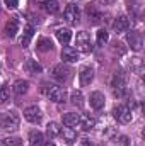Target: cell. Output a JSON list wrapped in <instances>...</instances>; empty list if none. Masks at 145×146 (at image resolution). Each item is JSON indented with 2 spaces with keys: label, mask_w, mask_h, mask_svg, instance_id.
Here are the masks:
<instances>
[{
  "label": "cell",
  "mask_w": 145,
  "mask_h": 146,
  "mask_svg": "<svg viewBox=\"0 0 145 146\" xmlns=\"http://www.w3.org/2000/svg\"><path fill=\"white\" fill-rule=\"evenodd\" d=\"M29 145L31 146H44V136L39 131H31L29 133Z\"/></svg>",
  "instance_id": "obj_20"
},
{
  "label": "cell",
  "mask_w": 145,
  "mask_h": 146,
  "mask_svg": "<svg viewBox=\"0 0 145 146\" xmlns=\"http://www.w3.org/2000/svg\"><path fill=\"white\" fill-rule=\"evenodd\" d=\"M60 134H63V138H65L67 141H73V139L77 138V134H75V131H73L72 127H63Z\"/></svg>",
  "instance_id": "obj_28"
},
{
  "label": "cell",
  "mask_w": 145,
  "mask_h": 146,
  "mask_svg": "<svg viewBox=\"0 0 145 146\" xmlns=\"http://www.w3.org/2000/svg\"><path fill=\"white\" fill-rule=\"evenodd\" d=\"M104 102H106V99H104V95L101 92H92L91 94V107L92 109L101 110L104 107Z\"/></svg>",
  "instance_id": "obj_12"
},
{
  "label": "cell",
  "mask_w": 145,
  "mask_h": 146,
  "mask_svg": "<svg viewBox=\"0 0 145 146\" xmlns=\"http://www.w3.org/2000/svg\"><path fill=\"white\" fill-rule=\"evenodd\" d=\"M51 75H53V78H55L56 82L63 83V82H67V80L70 78V68H68L67 65L60 63V65L53 66V70H51Z\"/></svg>",
  "instance_id": "obj_4"
},
{
  "label": "cell",
  "mask_w": 145,
  "mask_h": 146,
  "mask_svg": "<svg viewBox=\"0 0 145 146\" xmlns=\"http://www.w3.org/2000/svg\"><path fill=\"white\" fill-rule=\"evenodd\" d=\"M38 49L43 51V53H44V51H51V49H53V42H51L48 37H41V39L38 41Z\"/></svg>",
  "instance_id": "obj_25"
},
{
  "label": "cell",
  "mask_w": 145,
  "mask_h": 146,
  "mask_svg": "<svg viewBox=\"0 0 145 146\" xmlns=\"http://www.w3.org/2000/svg\"><path fill=\"white\" fill-rule=\"evenodd\" d=\"M87 15H89V22L94 24V26H97V24L103 22V14H101L96 7H92V5L87 7Z\"/></svg>",
  "instance_id": "obj_13"
},
{
  "label": "cell",
  "mask_w": 145,
  "mask_h": 146,
  "mask_svg": "<svg viewBox=\"0 0 145 146\" xmlns=\"http://www.w3.org/2000/svg\"><path fill=\"white\" fill-rule=\"evenodd\" d=\"M43 94H44L50 100H53V102H56V104H62V102L67 100L65 90H63L62 87H56V85H44V87H43Z\"/></svg>",
  "instance_id": "obj_1"
},
{
  "label": "cell",
  "mask_w": 145,
  "mask_h": 146,
  "mask_svg": "<svg viewBox=\"0 0 145 146\" xmlns=\"http://www.w3.org/2000/svg\"><path fill=\"white\" fill-rule=\"evenodd\" d=\"M72 104H73V106L82 107V104H84V95H82V92H80V90H73V92H72Z\"/></svg>",
  "instance_id": "obj_26"
},
{
  "label": "cell",
  "mask_w": 145,
  "mask_h": 146,
  "mask_svg": "<svg viewBox=\"0 0 145 146\" xmlns=\"http://www.w3.org/2000/svg\"><path fill=\"white\" fill-rule=\"evenodd\" d=\"M46 133H48V136H50V138H56V136H60L62 127H60V124H58V122H50V124H48V127H46Z\"/></svg>",
  "instance_id": "obj_24"
},
{
  "label": "cell",
  "mask_w": 145,
  "mask_h": 146,
  "mask_svg": "<svg viewBox=\"0 0 145 146\" xmlns=\"http://www.w3.org/2000/svg\"><path fill=\"white\" fill-rule=\"evenodd\" d=\"M3 2H5V7L10 9V10L17 9V5H19V0H3Z\"/></svg>",
  "instance_id": "obj_33"
},
{
  "label": "cell",
  "mask_w": 145,
  "mask_h": 146,
  "mask_svg": "<svg viewBox=\"0 0 145 146\" xmlns=\"http://www.w3.org/2000/svg\"><path fill=\"white\" fill-rule=\"evenodd\" d=\"M65 19L70 24H77L80 21V9L75 3H68L67 5V9H65Z\"/></svg>",
  "instance_id": "obj_8"
},
{
  "label": "cell",
  "mask_w": 145,
  "mask_h": 146,
  "mask_svg": "<svg viewBox=\"0 0 145 146\" xmlns=\"http://www.w3.org/2000/svg\"><path fill=\"white\" fill-rule=\"evenodd\" d=\"M79 78H80V85L82 87H87V85H91V82L94 80V70L92 68H82L80 73H79Z\"/></svg>",
  "instance_id": "obj_11"
},
{
  "label": "cell",
  "mask_w": 145,
  "mask_h": 146,
  "mask_svg": "<svg viewBox=\"0 0 145 146\" xmlns=\"http://www.w3.org/2000/svg\"><path fill=\"white\" fill-rule=\"evenodd\" d=\"M44 146H56V145H55V143H51V141H50V143H46V145H44Z\"/></svg>",
  "instance_id": "obj_36"
},
{
  "label": "cell",
  "mask_w": 145,
  "mask_h": 146,
  "mask_svg": "<svg viewBox=\"0 0 145 146\" xmlns=\"http://www.w3.org/2000/svg\"><path fill=\"white\" fill-rule=\"evenodd\" d=\"M113 27H114L116 33H126L128 27H130V21H128V17H126V15H119V17H116Z\"/></svg>",
  "instance_id": "obj_10"
},
{
  "label": "cell",
  "mask_w": 145,
  "mask_h": 146,
  "mask_svg": "<svg viewBox=\"0 0 145 146\" xmlns=\"http://www.w3.org/2000/svg\"><path fill=\"white\" fill-rule=\"evenodd\" d=\"M62 60H63L65 63H75V61L79 60L77 49H73L70 46H65V48L62 49Z\"/></svg>",
  "instance_id": "obj_9"
},
{
  "label": "cell",
  "mask_w": 145,
  "mask_h": 146,
  "mask_svg": "<svg viewBox=\"0 0 145 146\" xmlns=\"http://www.w3.org/2000/svg\"><path fill=\"white\" fill-rule=\"evenodd\" d=\"M0 126H2V129H5V131H14V129H17V127H19V115H17L14 110L2 114V115H0Z\"/></svg>",
  "instance_id": "obj_2"
},
{
  "label": "cell",
  "mask_w": 145,
  "mask_h": 146,
  "mask_svg": "<svg viewBox=\"0 0 145 146\" xmlns=\"http://www.w3.org/2000/svg\"><path fill=\"white\" fill-rule=\"evenodd\" d=\"M41 3V7L48 12V14H56L60 10V5H58V0H36Z\"/></svg>",
  "instance_id": "obj_14"
},
{
  "label": "cell",
  "mask_w": 145,
  "mask_h": 146,
  "mask_svg": "<svg viewBox=\"0 0 145 146\" xmlns=\"http://www.w3.org/2000/svg\"><path fill=\"white\" fill-rule=\"evenodd\" d=\"M33 34H34L33 26H26V29H24V33H22V37L19 39V44H21L22 48H28L29 42H31V39H33Z\"/></svg>",
  "instance_id": "obj_19"
},
{
  "label": "cell",
  "mask_w": 145,
  "mask_h": 146,
  "mask_svg": "<svg viewBox=\"0 0 145 146\" xmlns=\"http://www.w3.org/2000/svg\"><path fill=\"white\" fill-rule=\"evenodd\" d=\"M79 126L84 129V131H91L94 126H96V119L91 117V115H80V122Z\"/></svg>",
  "instance_id": "obj_22"
},
{
  "label": "cell",
  "mask_w": 145,
  "mask_h": 146,
  "mask_svg": "<svg viewBox=\"0 0 145 146\" xmlns=\"http://www.w3.org/2000/svg\"><path fill=\"white\" fill-rule=\"evenodd\" d=\"M17 31H19V22H17V19H10V21L7 22V26H5V33H7V36L14 37L15 34H17Z\"/></svg>",
  "instance_id": "obj_23"
},
{
  "label": "cell",
  "mask_w": 145,
  "mask_h": 146,
  "mask_svg": "<svg viewBox=\"0 0 145 146\" xmlns=\"http://www.w3.org/2000/svg\"><path fill=\"white\" fill-rule=\"evenodd\" d=\"M75 44H77V49H79V51H82V53H91V51H92L91 36H89L85 31H80V33H77Z\"/></svg>",
  "instance_id": "obj_3"
},
{
  "label": "cell",
  "mask_w": 145,
  "mask_h": 146,
  "mask_svg": "<svg viewBox=\"0 0 145 146\" xmlns=\"http://www.w3.org/2000/svg\"><path fill=\"white\" fill-rule=\"evenodd\" d=\"M3 145L5 146H22V139H21V138H15V136L5 138V139H3Z\"/></svg>",
  "instance_id": "obj_29"
},
{
  "label": "cell",
  "mask_w": 145,
  "mask_h": 146,
  "mask_svg": "<svg viewBox=\"0 0 145 146\" xmlns=\"http://www.w3.org/2000/svg\"><path fill=\"white\" fill-rule=\"evenodd\" d=\"M108 41H109L108 31H106V29H99V31H97V44H99V46H104Z\"/></svg>",
  "instance_id": "obj_27"
},
{
  "label": "cell",
  "mask_w": 145,
  "mask_h": 146,
  "mask_svg": "<svg viewBox=\"0 0 145 146\" xmlns=\"http://www.w3.org/2000/svg\"><path fill=\"white\" fill-rule=\"evenodd\" d=\"M111 85H113V88H125L126 87V75L123 72H116L113 76Z\"/></svg>",
  "instance_id": "obj_18"
},
{
  "label": "cell",
  "mask_w": 145,
  "mask_h": 146,
  "mask_svg": "<svg viewBox=\"0 0 145 146\" xmlns=\"http://www.w3.org/2000/svg\"><path fill=\"white\" fill-rule=\"evenodd\" d=\"M5 100H9V88L7 87H0V104H3Z\"/></svg>",
  "instance_id": "obj_30"
},
{
  "label": "cell",
  "mask_w": 145,
  "mask_h": 146,
  "mask_svg": "<svg viewBox=\"0 0 145 146\" xmlns=\"http://www.w3.org/2000/svg\"><path fill=\"white\" fill-rule=\"evenodd\" d=\"M24 117H26V121H29L31 124H39L41 119H43V112H41L39 107L31 106V107H28V109L24 110Z\"/></svg>",
  "instance_id": "obj_6"
},
{
  "label": "cell",
  "mask_w": 145,
  "mask_h": 146,
  "mask_svg": "<svg viewBox=\"0 0 145 146\" xmlns=\"http://www.w3.org/2000/svg\"><path fill=\"white\" fill-rule=\"evenodd\" d=\"M114 119L121 124H128L132 121V110L128 106H118L114 109Z\"/></svg>",
  "instance_id": "obj_5"
},
{
  "label": "cell",
  "mask_w": 145,
  "mask_h": 146,
  "mask_svg": "<svg viewBox=\"0 0 145 146\" xmlns=\"http://www.w3.org/2000/svg\"><path fill=\"white\" fill-rule=\"evenodd\" d=\"M103 2H104L106 5H111V3H114V0H103Z\"/></svg>",
  "instance_id": "obj_35"
},
{
  "label": "cell",
  "mask_w": 145,
  "mask_h": 146,
  "mask_svg": "<svg viewBox=\"0 0 145 146\" xmlns=\"http://www.w3.org/2000/svg\"><path fill=\"white\" fill-rule=\"evenodd\" d=\"M55 34H56V39H58L62 44H65V46H67V44L70 42V39H72V33H70V29H67V27H58Z\"/></svg>",
  "instance_id": "obj_16"
},
{
  "label": "cell",
  "mask_w": 145,
  "mask_h": 146,
  "mask_svg": "<svg viewBox=\"0 0 145 146\" xmlns=\"http://www.w3.org/2000/svg\"><path fill=\"white\" fill-rule=\"evenodd\" d=\"M12 90H14V94L15 95H24V94H28V90H29V82L28 80H17L15 83H14V87H12Z\"/></svg>",
  "instance_id": "obj_17"
},
{
  "label": "cell",
  "mask_w": 145,
  "mask_h": 146,
  "mask_svg": "<svg viewBox=\"0 0 145 146\" xmlns=\"http://www.w3.org/2000/svg\"><path fill=\"white\" fill-rule=\"evenodd\" d=\"M79 122H80V114H75V112H68V114H65L63 115V124L67 126V127H77L79 126Z\"/></svg>",
  "instance_id": "obj_15"
},
{
  "label": "cell",
  "mask_w": 145,
  "mask_h": 146,
  "mask_svg": "<svg viewBox=\"0 0 145 146\" xmlns=\"http://www.w3.org/2000/svg\"><path fill=\"white\" fill-rule=\"evenodd\" d=\"M113 94H114V97L123 99V97L126 95V87H125V88H113Z\"/></svg>",
  "instance_id": "obj_32"
},
{
  "label": "cell",
  "mask_w": 145,
  "mask_h": 146,
  "mask_svg": "<svg viewBox=\"0 0 145 146\" xmlns=\"http://www.w3.org/2000/svg\"><path fill=\"white\" fill-rule=\"evenodd\" d=\"M24 68H26V72L29 73V75H38V73L43 72L41 65L38 63L36 60H28V61H26V65H24Z\"/></svg>",
  "instance_id": "obj_21"
},
{
  "label": "cell",
  "mask_w": 145,
  "mask_h": 146,
  "mask_svg": "<svg viewBox=\"0 0 145 146\" xmlns=\"http://www.w3.org/2000/svg\"><path fill=\"white\" fill-rule=\"evenodd\" d=\"M132 63H133L132 66H133V68H137V73L140 75V73H142V70H144V65H142V60H140V58H133V61H132Z\"/></svg>",
  "instance_id": "obj_31"
},
{
  "label": "cell",
  "mask_w": 145,
  "mask_h": 146,
  "mask_svg": "<svg viewBox=\"0 0 145 146\" xmlns=\"http://www.w3.org/2000/svg\"><path fill=\"white\" fill-rule=\"evenodd\" d=\"M126 41H128V44H130V48H132L133 51H140L142 46H144V37H142V34H140L138 31H132V33H128Z\"/></svg>",
  "instance_id": "obj_7"
},
{
  "label": "cell",
  "mask_w": 145,
  "mask_h": 146,
  "mask_svg": "<svg viewBox=\"0 0 145 146\" xmlns=\"http://www.w3.org/2000/svg\"><path fill=\"white\" fill-rule=\"evenodd\" d=\"M80 146H92V143H91L89 139H82V143H80Z\"/></svg>",
  "instance_id": "obj_34"
}]
</instances>
